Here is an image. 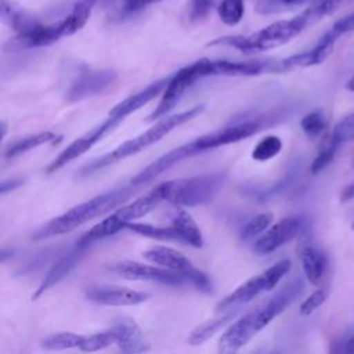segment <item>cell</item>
I'll return each mask as SVG.
<instances>
[{
  "mask_svg": "<svg viewBox=\"0 0 354 354\" xmlns=\"http://www.w3.org/2000/svg\"><path fill=\"white\" fill-rule=\"evenodd\" d=\"M263 126H264L263 119H253V120H246V122H241L236 124L225 126L216 131L196 137V138L169 151L167 153L162 155L160 158H158L156 160L149 163L145 169H142L140 173H137L131 178V184H134V185L147 184V183L152 181L155 177H158L159 174H162L163 171L176 166L177 163H180L188 158H192L195 155H199L202 152L249 138L250 136L260 131Z\"/></svg>",
  "mask_w": 354,
  "mask_h": 354,
  "instance_id": "6da1fadb",
  "label": "cell"
},
{
  "mask_svg": "<svg viewBox=\"0 0 354 354\" xmlns=\"http://www.w3.org/2000/svg\"><path fill=\"white\" fill-rule=\"evenodd\" d=\"M138 185H127L120 187L112 191H106L104 194H100L86 202H82L71 209H68L65 213L48 220L46 224L40 225L37 230L33 231L32 239L33 241H43L54 236H59L64 234H68L77 227L100 217L111 210L116 209L118 206L123 205L127 199H130L136 192Z\"/></svg>",
  "mask_w": 354,
  "mask_h": 354,
  "instance_id": "7a4b0ae2",
  "label": "cell"
},
{
  "mask_svg": "<svg viewBox=\"0 0 354 354\" xmlns=\"http://www.w3.org/2000/svg\"><path fill=\"white\" fill-rule=\"evenodd\" d=\"M205 109L203 105H196L194 108H189L187 111L178 112V113H173L169 116H165L159 120H156V123L153 126H151L149 129H147L144 133H141L140 136L126 140L124 142H122L119 147H116L113 151L93 159L91 162L83 165L79 171L76 173L79 177H88L93 173L102 170L119 160H123L126 158H130L138 152H141L142 149L151 147L152 144L158 142L159 140H162L165 136H167L171 130H174L178 126L185 124L187 122L192 120L194 118H196L199 113H202Z\"/></svg>",
  "mask_w": 354,
  "mask_h": 354,
  "instance_id": "3957f363",
  "label": "cell"
},
{
  "mask_svg": "<svg viewBox=\"0 0 354 354\" xmlns=\"http://www.w3.org/2000/svg\"><path fill=\"white\" fill-rule=\"evenodd\" d=\"M308 25H311L308 17L304 12H301L293 18L272 22L252 35L224 36V37L214 39L213 41L207 43V46L209 47H214V46L234 47L243 54L267 51V50H272L286 44L299 33H301Z\"/></svg>",
  "mask_w": 354,
  "mask_h": 354,
  "instance_id": "277c9868",
  "label": "cell"
},
{
  "mask_svg": "<svg viewBox=\"0 0 354 354\" xmlns=\"http://www.w3.org/2000/svg\"><path fill=\"white\" fill-rule=\"evenodd\" d=\"M225 180V173L218 171L163 181L155 188L163 201L176 206H199L212 202L223 189Z\"/></svg>",
  "mask_w": 354,
  "mask_h": 354,
  "instance_id": "5b68a950",
  "label": "cell"
},
{
  "mask_svg": "<svg viewBox=\"0 0 354 354\" xmlns=\"http://www.w3.org/2000/svg\"><path fill=\"white\" fill-rule=\"evenodd\" d=\"M163 199L160 198L156 188L149 191L141 198L134 199L133 202L120 206L115 212L109 213L102 221L91 227L77 242V246L87 248L88 245L105 239L108 236L115 235L116 232L126 230V225L137 218H141L147 216L149 212H152Z\"/></svg>",
  "mask_w": 354,
  "mask_h": 354,
  "instance_id": "8992f818",
  "label": "cell"
},
{
  "mask_svg": "<svg viewBox=\"0 0 354 354\" xmlns=\"http://www.w3.org/2000/svg\"><path fill=\"white\" fill-rule=\"evenodd\" d=\"M290 261L283 259L264 270L256 277H252L242 285H239L234 292L221 299L217 306V313H227L231 310H238L239 307L250 303L254 297H257L263 292L272 290L279 281L289 272Z\"/></svg>",
  "mask_w": 354,
  "mask_h": 354,
  "instance_id": "52a82bcc",
  "label": "cell"
},
{
  "mask_svg": "<svg viewBox=\"0 0 354 354\" xmlns=\"http://www.w3.org/2000/svg\"><path fill=\"white\" fill-rule=\"evenodd\" d=\"M202 77H206V58L198 59L178 69L173 76H170L163 97L155 111L149 113L148 120H159L167 116V113L177 105L180 98L184 95L187 88Z\"/></svg>",
  "mask_w": 354,
  "mask_h": 354,
  "instance_id": "ba28073f",
  "label": "cell"
},
{
  "mask_svg": "<svg viewBox=\"0 0 354 354\" xmlns=\"http://www.w3.org/2000/svg\"><path fill=\"white\" fill-rule=\"evenodd\" d=\"M116 80L118 75L112 69H91L88 66H80L65 88L64 97L68 102L82 101L104 93L112 87Z\"/></svg>",
  "mask_w": 354,
  "mask_h": 354,
  "instance_id": "9c48e42d",
  "label": "cell"
},
{
  "mask_svg": "<svg viewBox=\"0 0 354 354\" xmlns=\"http://www.w3.org/2000/svg\"><path fill=\"white\" fill-rule=\"evenodd\" d=\"M109 271L124 278V279H131V281H148V282H158L162 285H183L187 283V278L176 271H171L165 267H158L155 266H148L142 264L138 261H131V260H123L119 261L113 266L109 267Z\"/></svg>",
  "mask_w": 354,
  "mask_h": 354,
  "instance_id": "30bf717a",
  "label": "cell"
},
{
  "mask_svg": "<svg viewBox=\"0 0 354 354\" xmlns=\"http://www.w3.org/2000/svg\"><path fill=\"white\" fill-rule=\"evenodd\" d=\"M119 123L120 122L118 119L108 116L102 123H100L98 126H95L94 129L88 130L86 134H83L82 137H79L75 141H72L62 152H59V155L57 158H54L47 165L46 173L47 174H53V173L58 171L59 169H62L64 166H66L68 163H71L72 160L77 159L80 155L86 153L100 140H102L108 133H111Z\"/></svg>",
  "mask_w": 354,
  "mask_h": 354,
  "instance_id": "8fae6325",
  "label": "cell"
},
{
  "mask_svg": "<svg viewBox=\"0 0 354 354\" xmlns=\"http://www.w3.org/2000/svg\"><path fill=\"white\" fill-rule=\"evenodd\" d=\"M304 224V217L300 214H292L283 217L274 225L268 227L264 234H261L253 245V252L263 256L272 253L278 248L290 242L299 235Z\"/></svg>",
  "mask_w": 354,
  "mask_h": 354,
  "instance_id": "7c38bea8",
  "label": "cell"
},
{
  "mask_svg": "<svg viewBox=\"0 0 354 354\" xmlns=\"http://www.w3.org/2000/svg\"><path fill=\"white\" fill-rule=\"evenodd\" d=\"M84 295L87 300L95 304L112 307L137 306L149 299V295L145 292L113 285H91L84 290Z\"/></svg>",
  "mask_w": 354,
  "mask_h": 354,
  "instance_id": "4fadbf2b",
  "label": "cell"
},
{
  "mask_svg": "<svg viewBox=\"0 0 354 354\" xmlns=\"http://www.w3.org/2000/svg\"><path fill=\"white\" fill-rule=\"evenodd\" d=\"M207 76H256L268 72H281L279 61H227L207 59Z\"/></svg>",
  "mask_w": 354,
  "mask_h": 354,
  "instance_id": "5bb4252c",
  "label": "cell"
},
{
  "mask_svg": "<svg viewBox=\"0 0 354 354\" xmlns=\"http://www.w3.org/2000/svg\"><path fill=\"white\" fill-rule=\"evenodd\" d=\"M337 39L339 36L332 29H329L328 32L324 33V36L318 40V43L311 50L279 59L281 72L290 71L293 68H307V66L322 64L332 54Z\"/></svg>",
  "mask_w": 354,
  "mask_h": 354,
  "instance_id": "9a60e30c",
  "label": "cell"
},
{
  "mask_svg": "<svg viewBox=\"0 0 354 354\" xmlns=\"http://www.w3.org/2000/svg\"><path fill=\"white\" fill-rule=\"evenodd\" d=\"M260 332L253 311L245 314L224 330L218 340L220 353H235L248 344Z\"/></svg>",
  "mask_w": 354,
  "mask_h": 354,
  "instance_id": "2e32d148",
  "label": "cell"
},
{
  "mask_svg": "<svg viewBox=\"0 0 354 354\" xmlns=\"http://www.w3.org/2000/svg\"><path fill=\"white\" fill-rule=\"evenodd\" d=\"M142 257L151 261L152 264L183 274L187 278L188 283H191V281L201 271L183 253L167 246H152L142 253Z\"/></svg>",
  "mask_w": 354,
  "mask_h": 354,
  "instance_id": "e0dca14e",
  "label": "cell"
},
{
  "mask_svg": "<svg viewBox=\"0 0 354 354\" xmlns=\"http://www.w3.org/2000/svg\"><path fill=\"white\" fill-rule=\"evenodd\" d=\"M64 37L59 22L51 24V25H39L36 29L17 35L12 37L7 44L6 48L11 51H18V50H29V48H36V47H44L55 43Z\"/></svg>",
  "mask_w": 354,
  "mask_h": 354,
  "instance_id": "ac0fdd59",
  "label": "cell"
},
{
  "mask_svg": "<svg viewBox=\"0 0 354 354\" xmlns=\"http://www.w3.org/2000/svg\"><path fill=\"white\" fill-rule=\"evenodd\" d=\"M84 249L86 248H80L76 246V249L71 250L69 253L64 254L61 259H58L51 267L50 270L46 272L44 278L41 279V282L39 283V286L36 288L35 293L32 295V300H37L40 296H43L47 290H50L51 288H54L55 285H58L82 260L83 254H84Z\"/></svg>",
  "mask_w": 354,
  "mask_h": 354,
  "instance_id": "d6986e66",
  "label": "cell"
},
{
  "mask_svg": "<svg viewBox=\"0 0 354 354\" xmlns=\"http://www.w3.org/2000/svg\"><path fill=\"white\" fill-rule=\"evenodd\" d=\"M169 77H162L159 80H155L153 83H151L149 86H147L145 88H142L141 91L129 95L127 98L122 100L120 102H118L113 108H111L108 116L118 119L120 123L122 120H124L129 115H131L133 112H136L137 109H140L141 106H144L145 104H148L151 100H153L160 91H163L167 86Z\"/></svg>",
  "mask_w": 354,
  "mask_h": 354,
  "instance_id": "ffe728a7",
  "label": "cell"
},
{
  "mask_svg": "<svg viewBox=\"0 0 354 354\" xmlns=\"http://www.w3.org/2000/svg\"><path fill=\"white\" fill-rule=\"evenodd\" d=\"M112 328L116 332L115 344L119 350L124 353H141L149 350V343L133 319H122Z\"/></svg>",
  "mask_w": 354,
  "mask_h": 354,
  "instance_id": "44dd1931",
  "label": "cell"
},
{
  "mask_svg": "<svg viewBox=\"0 0 354 354\" xmlns=\"http://www.w3.org/2000/svg\"><path fill=\"white\" fill-rule=\"evenodd\" d=\"M300 263L307 281L315 286L321 285L328 271L326 254L315 246L306 245L300 249Z\"/></svg>",
  "mask_w": 354,
  "mask_h": 354,
  "instance_id": "7402d4cb",
  "label": "cell"
},
{
  "mask_svg": "<svg viewBox=\"0 0 354 354\" xmlns=\"http://www.w3.org/2000/svg\"><path fill=\"white\" fill-rule=\"evenodd\" d=\"M0 15L3 22L14 29L17 35L30 32L41 25L35 15L10 0H0Z\"/></svg>",
  "mask_w": 354,
  "mask_h": 354,
  "instance_id": "603a6c76",
  "label": "cell"
},
{
  "mask_svg": "<svg viewBox=\"0 0 354 354\" xmlns=\"http://www.w3.org/2000/svg\"><path fill=\"white\" fill-rule=\"evenodd\" d=\"M171 227L178 232L184 245H189L192 248H202L203 246V235L201 228L198 227L196 221L192 216L184 210L181 206H176V209L170 213Z\"/></svg>",
  "mask_w": 354,
  "mask_h": 354,
  "instance_id": "cb8c5ba5",
  "label": "cell"
},
{
  "mask_svg": "<svg viewBox=\"0 0 354 354\" xmlns=\"http://www.w3.org/2000/svg\"><path fill=\"white\" fill-rule=\"evenodd\" d=\"M97 0H76L72 6L69 14L59 22L64 36H71L79 32L90 18V14L95 6Z\"/></svg>",
  "mask_w": 354,
  "mask_h": 354,
  "instance_id": "d4e9b609",
  "label": "cell"
},
{
  "mask_svg": "<svg viewBox=\"0 0 354 354\" xmlns=\"http://www.w3.org/2000/svg\"><path fill=\"white\" fill-rule=\"evenodd\" d=\"M236 314H238V310H231L218 318L209 319V321L198 325L188 336V343L191 346H199V344L205 343L212 336H214L220 329H223L224 326L231 324L232 319L236 317Z\"/></svg>",
  "mask_w": 354,
  "mask_h": 354,
  "instance_id": "484cf974",
  "label": "cell"
},
{
  "mask_svg": "<svg viewBox=\"0 0 354 354\" xmlns=\"http://www.w3.org/2000/svg\"><path fill=\"white\" fill-rule=\"evenodd\" d=\"M59 140H61V137H58L57 133H54V131H50V130L40 131V133L28 136L25 138H21V140L10 144L8 148L6 149V158L12 159V158H17V156H19V155H22V153H25L30 149H35V148L41 147L44 144L59 141Z\"/></svg>",
  "mask_w": 354,
  "mask_h": 354,
  "instance_id": "4316f807",
  "label": "cell"
},
{
  "mask_svg": "<svg viewBox=\"0 0 354 354\" xmlns=\"http://www.w3.org/2000/svg\"><path fill=\"white\" fill-rule=\"evenodd\" d=\"M126 230H129L137 235L147 236V238L156 239V241H170V242L183 243L181 236L171 225L170 227H158V225H152V224L131 221L126 225Z\"/></svg>",
  "mask_w": 354,
  "mask_h": 354,
  "instance_id": "83f0119b",
  "label": "cell"
},
{
  "mask_svg": "<svg viewBox=\"0 0 354 354\" xmlns=\"http://www.w3.org/2000/svg\"><path fill=\"white\" fill-rule=\"evenodd\" d=\"M84 336L73 332H58L48 335L40 340V347L44 350H66L80 347Z\"/></svg>",
  "mask_w": 354,
  "mask_h": 354,
  "instance_id": "f1b7e54d",
  "label": "cell"
},
{
  "mask_svg": "<svg viewBox=\"0 0 354 354\" xmlns=\"http://www.w3.org/2000/svg\"><path fill=\"white\" fill-rule=\"evenodd\" d=\"M350 0H311L308 7L303 11L311 24L319 21L321 18L333 14L337 8H340L344 3Z\"/></svg>",
  "mask_w": 354,
  "mask_h": 354,
  "instance_id": "f546056e",
  "label": "cell"
},
{
  "mask_svg": "<svg viewBox=\"0 0 354 354\" xmlns=\"http://www.w3.org/2000/svg\"><path fill=\"white\" fill-rule=\"evenodd\" d=\"M281 151H282V140L277 136H266L253 148L252 158L259 162H266L275 158Z\"/></svg>",
  "mask_w": 354,
  "mask_h": 354,
  "instance_id": "4dcf8cb0",
  "label": "cell"
},
{
  "mask_svg": "<svg viewBox=\"0 0 354 354\" xmlns=\"http://www.w3.org/2000/svg\"><path fill=\"white\" fill-rule=\"evenodd\" d=\"M115 343H116V332L111 326L109 329H106L104 332H97V333L84 336L79 348L86 353H93V351L106 348Z\"/></svg>",
  "mask_w": 354,
  "mask_h": 354,
  "instance_id": "1f68e13d",
  "label": "cell"
},
{
  "mask_svg": "<svg viewBox=\"0 0 354 354\" xmlns=\"http://www.w3.org/2000/svg\"><path fill=\"white\" fill-rule=\"evenodd\" d=\"M217 12L223 24L234 26L242 19L245 14V3L243 0H221Z\"/></svg>",
  "mask_w": 354,
  "mask_h": 354,
  "instance_id": "d6a6232c",
  "label": "cell"
},
{
  "mask_svg": "<svg viewBox=\"0 0 354 354\" xmlns=\"http://www.w3.org/2000/svg\"><path fill=\"white\" fill-rule=\"evenodd\" d=\"M272 220H274V216L271 212H264V213L254 216L243 227V230L241 232V239L243 242H249V241L254 239L256 236L261 235L271 225Z\"/></svg>",
  "mask_w": 354,
  "mask_h": 354,
  "instance_id": "836d02e7",
  "label": "cell"
},
{
  "mask_svg": "<svg viewBox=\"0 0 354 354\" xmlns=\"http://www.w3.org/2000/svg\"><path fill=\"white\" fill-rule=\"evenodd\" d=\"M300 127L310 138H315L322 134L326 127V118L321 111H313L304 115L300 120Z\"/></svg>",
  "mask_w": 354,
  "mask_h": 354,
  "instance_id": "e575fe53",
  "label": "cell"
},
{
  "mask_svg": "<svg viewBox=\"0 0 354 354\" xmlns=\"http://www.w3.org/2000/svg\"><path fill=\"white\" fill-rule=\"evenodd\" d=\"M330 138L337 142L339 145L347 141H353L354 140V112L344 116L342 120L337 122V124L335 126Z\"/></svg>",
  "mask_w": 354,
  "mask_h": 354,
  "instance_id": "d590c367",
  "label": "cell"
},
{
  "mask_svg": "<svg viewBox=\"0 0 354 354\" xmlns=\"http://www.w3.org/2000/svg\"><path fill=\"white\" fill-rule=\"evenodd\" d=\"M311 0H261L256 6V11L260 14H274L283 10L301 6Z\"/></svg>",
  "mask_w": 354,
  "mask_h": 354,
  "instance_id": "8d00e7d4",
  "label": "cell"
},
{
  "mask_svg": "<svg viewBox=\"0 0 354 354\" xmlns=\"http://www.w3.org/2000/svg\"><path fill=\"white\" fill-rule=\"evenodd\" d=\"M337 142H335L332 138L329 140V142L319 151V153L315 156V159L313 160L311 166H310V171L311 174H317L319 171H322L326 166H329V163L333 160L336 149H337Z\"/></svg>",
  "mask_w": 354,
  "mask_h": 354,
  "instance_id": "74e56055",
  "label": "cell"
},
{
  "mask_svg": "<svg viewBox=\"0 0 354 354\" xmlns=\"http://www.w3.org/2000/svg\"><path fill=\"white\" fill-rule=\"evenodd\" d=\"M328 297V292L324 288H319L314 290L301 304H300V314L301 315H310L314 313L318 307H321Z\"/></svg>",
  "mask_w": 354,
  "mask_h": 354,
  "instance_id": "f35d334b",
  "label": "cell"
},
{
  "mask_svg": "<svg viewBox=\"0 0 354 354\" xmlns=\"http://www.w3.org/2000/svg\"><path fill=\"white\" fill-rule=\"evenodd\" d=\"M216 0H189V18L192 21H201L213 8Z\"/></svg>",
  "mask_w": 354,
  "mask_h": 354,
  "instance_id": "ab89813d",
  "label": "cell"
},
{
  "mask_svg": "<svg viewBox=\"0 0 354 354\" xmlns=\"http://www.w3.org/2000/svg\"><path fill=\"white\" fill-rule=\"evenodd\" d=\"M339 37L344 33H350V32H354V11L350 12L348 15L337 19L332 28H330Z\"/></svg>",
  "mask_w": 354,
  "mask_h": 354,
  "instance_id": "60d3db41",
  "label": "cell"
},
{
  "mask_svg": "<svg viewBox=\"0 0 354 354\" xmlns=\"http://www.w3.org/2000/svg\"><path fill=\"white\" fill-rule=\"evenodd\" d=\"M22 184H24V180H22V178H19V177L8 178V180H4V181L1 183V188H0V191H1V194L4 195L6 192H8V191H11V189L18 188V187H19V185H22Z\"/></svg>",
  "mask_w": 354,
  "mask_h": 354,
  "instance_id": "b9f144b4",
  "label": "cell"
},
{
  "mask_svg": "<svg viewBox=\"0 0 354 354\" xmlns=\"http://www.w3.org/2000/svg\"><path fill=\"white\" fill-rule=\"evenodd\" d=\"M340 199L342 202H348L354 199V183L346 185L340 194Z\"/></svg>",
  "mask_w": 354,
  "mask_h": 354,
  "instance_id": "7bdbcfd3",
  "label": "cell"
},
{
  "mask_svg": "<svg viewBox=\"0 0 354 354\" xmlns=\"http://www.w3.org/2000/svg\"><path fill=\"white\" fill-rule=\"evenodd\" d=\"M344 350L350 354H354V335L346 342V346H344Z\"/></svg>",
  "mask_w": 354,
  "mask_h": 354,
  "instance_id": "ee69618b",
  "label": "cell"
},
{
  "mask_svg": "<svg viewBox=\"0 0 354 354\" xmlns=\"http://www.w3.org/2000/svg\"><path fill=\"white\" fill-rule=\"evenodd\" d=\"M346 87H347V90H350V91H354V76L346 83Z\"/></svg>",
  "mask_w": 354,
  "mask_h": 354,
  "instance_id": "f6af8a7d",
  "label": "cell"
},
{
  "mask_svg": "<svg viewBox=\"0 0 354 354\" xmlns=\"http://www.w3.org/2000/svg\"><path fill=\"white\" fill-rule=\"evenodd\" d=\"M6 133H7V124H6V122L3 120V122H1V136L4 137Z\"/></svg>",
  "mask_w": 354,
  "mask_h": 354,
  "instance_id": "bcb514c9",
  "label": "cell"
},
{
  "mask_svg": "<svg viewBox=\"0 0 354 354\" xmlns=\"http://www.w3.org/2000/svg\"><path fill=\"white\" fill-rule=\"evenodd\" d=\"M158 1H162V0H151V3H158Z\"/></svg>",
  "mask_w": 354,
  "mask_h": 354,
  "instance_id": "7dc6e473",
  "label": "cell"
},
{
  "mask_svg": "<svg viewBox=\"0 0 354 354\" xmlns=\"http://www.w3.org/2000/svg\"><path fill=\"white\" fill-rule=\"evenodd\" d=\"M351 228H353V230H354V221H353V225H351Z\"/></svg>",
  "mask_w": 354,
  "mask_h": 354,
  "instance_id": "c3c4849f",
  "label": "cell"
}]
</instances>
